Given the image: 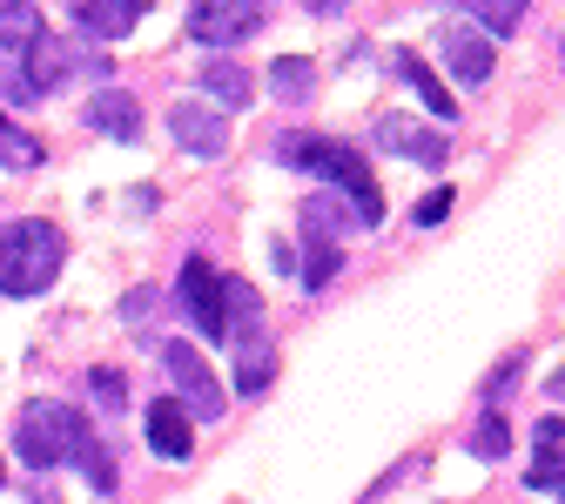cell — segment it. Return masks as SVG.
<instances>
[{
  "label": "cell",
  "instance_id": "cell-23",
  "mask_svg": "<svg viewBox=\"0 0 565 504\" xmlns=\"http://www.w3.org/2000/svg\"><path fill=\"white\" fill-rule=\"evenodd\" d=\"M0 169H41V141L0 121Z\"/></svg>",
  "mask_w": 565,
  "mask_h": 504
},
{
  "label": "cell",
  "instance_id": "cell-30",
  "mask_svg": "<svg viewBox=\"0 0 565 504\" xmlns=\"http://www.w3.org/2000/svg\"><path fill=\"white\" fill-rule=\"evenodd\" d=\"M95 397H102L108 410H121V377H115V371H95Z\"/></svg>",
  "mask_w": 565,
  "mask_h": 504
},
{
  "label": "cell",
  "instance_id": "cell-18",
  "mask_svg": "<svg viewBox=\"0 0 565 504\" xmlns=\"http://www.w3.org/2000/svg\"><path fill=\"white\" fill-rule=\"evenodd\" d=\"M269 88H276V101L297 108V101L317 95V67H310L303 54H276V61H269Z\"/></svg>",
  "mask_w": 565,
  "mask_h": 504
},
{
  "label": "cell",
  "instance_id": "cell-24",
  "mask_svg": "<svg viewBox=\"0 0 565 504\" xmlns=\"http://www.w3.org/2000/svg\"><path fill=\"white\" fill-rule=\"evenodd\" d=\"M75 464H82V471H88V491H102V497H108V491H115V484H121V478H115V458H108V451H102V444H88V451H82V458H75Z\"/></svg>",
  "mask_w": 565,
  "mask_h": 504
},
{
  "label": "cell",
  "instance_id": "cell-27",
  "mask_svg": "<svg viewBox=\"0 0 565 504\" xmlns=\"http://www.w3.org/2000/svg\"><path fill=\"white\" fill-rule=\"evenodd\" d=\"M451 202H458L451 189H431V195L417 202V223H424V229H431V223H445V215H451Z\"/></svg>",
  "mask_w": 565,
  "mask_h": 504
},
{
  "label": "cell",
  "instance_id": "cell-25",
  "mask_svg": "<svg viewBox=\"0 0 565 504\" xmlns=\"http://www.w3.org/2000/svg\"><path fill=\"white\" fill-rule=\"evenodd\" d=\"M337 262H343V256H337V243H310V269H303V282H310V290H317V282H330V276H337Z\"/></svg>",
  "mask_w": 565,
  "mask_h": 504
},
{
  "label": "cell",
  "instance_id": "cell-14",
  "mask_svg": "<svg viewBox=\"0 0 565 504\" xmlns=\"http://www.w3.org/2000/svg\"><path fill=\"white\" fill-rule=\"evenodd\" d=\"M397 75H404V88H411V95H417L424 108H431L438 121H451V115H458V95H451V88L438 82V67L424 61V54H411V47H404V54H397Z\"/></svg>",
  "mask_w": 565,
  "mask_h": 504
},
{
  "label": "cell",
  "instance_id": "cell-3",
  "mask_svg": "<svg viewBox=\"0 0 565 504\" xmlns=\"http://www.w3.org/2000/svg\"><path fill=\"white\" fill-rule=\"evenodd\" d=\"M88 444H95V438H88V417H82L75 404H54V397H34V404L21 410V423H14V451H21L28 471L75 464Z\"/></svg>",
  "mask_w": 565,
  "mask_h": 504
},
{
  "label": "cell",
  "instance_id": "cell-8",
  "mask_svg": "<svg viewBox=\"0 0 565 504\" xmlns=\"http://www.w3.org/2000/svg\"><path fill=\"white\" fill-rule=\"evenodd\" d=\"M169 128H175V141H182L195 162H216L230 149V121L216 108H202V101H175L169 108Z\"/></svg>",
  "mask_w": 565,
  "mask_h": 504
},
{
  "label": "cell",
  "instance_id": "cell-12",
  "mask_svg": "<svg viewBox=\"0 0 565 504\" xmlns=\"http://www.w3.org/2000/svg\"><path fill=\"white\" fill-rule=\"evenodd\" d=\"M149 14V0H82L75 8V28L95 34V41H128V28Z\"/></svg>",
  "mask_w": 565,
  "mask_h": 504
},
{
  "label": "cell",
  "instance_id": "cell-4",
  "mask_svg": "<svg viewBox=\"0 0 565 504\" xmlns=\"http://www.w3.org/2000/svg\"><path fill=\"white\" fill-rule=\"evenodd\" d=\"M41 34H47V21L34 0H8L0 8V88H8V101H21V67H28Z\"/></svg>",
  "mask_w": 565,
  "mask_h": 504
},
{
  "label": "cell",
  "instance_id": "cell-21",
  "mask_svg": "<svg viewBox=\"0 0 565 504\" xmlns=\"http://www.w3.org/2000/svg\"><path fill=\"white\" fill-rule=\"evenodd\" d=\"M465 8H471V21H478L484 34H512V28L525 21L532 0H465Z\"/></svg>",
  "mask_w": 565,
  "mask_h": 504
},
{
  "label": "cell",
  "instance_id": "cell-19",
  "mask_svg": "<svg viewBox=\"0 0 565 504\" xmlns=\"http://www.w3.org/2000/svg\"><path fill=\"white\" fill-rule=\"evenodd\" d=\"M350 223H358V215L337 208V195H310V202H303V236H310V243H337Z\"/></svg>",
  "mask_w": 565,
  "mask_h": 504
},
{
  "label": "cell",
  "instance_id": "cell-5",
  "mask_svg": "<svg viewBox=\"0 0 565 504\" xmlns=\"http://www.w3.org/2000/svg\"><path fill=\"white\" fill-rule=\"evenodd\" d=\"M249 34H263V0H195L189 8V41L202 47H230Z\"/></svg>",
  "mask_w": 565,
  "mask_h": 504
},
{
  "label": "cell",
  "instance_id": "cell-22",
  "mask_svg": "<svg viewBox=\"0 0 565 504\" xmlns=\"http://www.w3.org/2000/svg\"><path fill=\"white\" fill-rule=\"evenodd\" d=\"M471 451H478V458H505V451H512V423H505L499 410H484L478 430H471Z\"/></svg>",
  "mask_w": 565,
  "mask_h": 504
},
{
  "label": "cell",
  "instance_id": "cell-6",
  "mask_svg": "<svg viewBox=\"0 0 565 504\" xmlns=\"http://www.w3.org/2000/svg\"><path fill=\"white\" fill-rule=\"evenodd\" d=\"M175 303H182V317L195 323V336H209V343L223 336V276L209 269L202 256H189V262H182V282H175Z\"/></svg>",
  "mask_w": 565,
  "mask_h": 504
},
{
  "label": "cell",
  "instance_id": "cell-29",
  "mask_svg": "<svg viewBox=\"0 0 565 504\" xmlns=\"http://www.w3.org/2000/svg\"><path fill=\"white\" fill-rule=\"evenodd\" d=\"M121 317H128V323H149V317H156V297H149V290H128V297H121Z\"/></svg>",
  "mask_w": 565,
  "mask_h": 504
},
{
  "label": "cell",
  "instance_id": "cell-2",
  "mask_svg": "<svg viewBox=\"0 0 565 504\" xmlns=\"http://www.w3.org/2000/svg\"><path fill=\"white\" fill-rule=\"evenodd\" d=\"M61 229L47 215H21V223L0 229V297H41L47 282L61 276Z\"/></svg>",
  "mask_w": 565,
  "mask_h": 504
},
{
  "label": "cell",
  "instance_id": "cell-32",
  "mask_svg": "<svg viewBox=\"0 0 565 504\" xmlns=\"http://www.w3.org/2000/svg\"><path fill=\"white\" fill-rule=\"evenodd\" d=\"M545 390H552V404H565V371H558V377H552Z\"/></svg>",
  "mask_w": 565,
  "mask_h": 504
},
{
  "label": "cell",
  "instance_id": "cell-7",
  "mask_svg": "<svg viewBox=\"0 0 565 504\" xmlns=\"http://www.w3.org/2000/svg\"><path fill=\"white\" fill-rule=\"evenodd\" d=\"M162 364H169V377H175V390H182V404L195 417H223V390H216V377H209V364L195 356V343H169Z\"/></svg>",
  "mask_w": 565,
  "mask_h": 504
},
{
  "label": "cell",
  "instance_id": "cell-28",
  "mask_svg": "<svg viewBox=\"0 0 565 504\" xmlns=\"http://www.w3.org/2000/svg\"><path fill=\"white\" fill-rule=\"evenodd\" d=\"M539 458H565V417H545L539 423Z\"/></svg>",
  "mask_w": 565,
  "mask_h": 504
},
{
  "label": "cell",
  "instance_id": "cell-31",
  "mask_svg": "<svg viewBox=\"0 0 565 504\" xmlns=\"http://www.w3.org/2000/svg\"><path fill=\"white\" fill-rule=\"evenodd\" d=\"M303 8H310V14H343L350 0H303Z\"/></svg>",
  "mask_w": 565,
  "mask_h": 504
},
{
  "label": "cell",
  "instance_id": "cell-26",
  "mask_svg": "<svg viewBox=\"0 0 565 504\" xmlns=\"http://www.w3.org/2000/svg\"><path fill=\"white\" fill-rule=\"evenodd\" d=\"M525 484H539V491H565V458H532Z\"/></svg>",
  "mask_w": 565,
  "mask_h": 504
},
{
  "label": "cell",
  "instance_id": "cell-1",
  "mask_svg": "<svg viewBox=\"0 0 565 504\" xmlns=\"http://www.w3.org/2000/svg\"><path fill=\"white\" fill-rule=\"evenodd\" d=\"M276 162L337 182L343 208L358 215V229H377L384 223V189H377V175L364 169V156L350 149V141H330V135H276Z\"/></svg>",
  "mask_w": 565,
  "mask_h": 504
},
{
  "label": "cell",
  "instance_id": "cell-13",
  "mask_svg": "<svg viewBox=\"0 0 565 504\" xmlns=\"http://www.w3.org/2000/svg\"><path fill=\"white\" fill-rule=\"evenodd\" d=\"M61 75H67V41L41 34V41H34V54H28V67H21V108H28V101H41V95H54V88H61Z\"/></svg>",
  "mask_w": 565,
  "mask_h": 504
},
{
  "label": "cell",
  "instance_id": "cell-16",
  "mask_svg": "<svg viewBox=\"0 0 565 504\" xmlns=\"http://www.w3.org/2000/svg\"><path fill=\"white\" fill-rule=\"evenodd\" d=\"M223 336H236V343L263 336V297L249 290L243 276H223Z\"/></svg>",
  "mask_w": 565,
  "mask_h": 504
},
{
  "label": "cell",
  "instance_id": "cell-9",
  "mask_svg": "<svg viewBox=\"0 0 565 504\" xmlns=\"http://www.w3.org/2000/svg\"><path fill=\"white\" fill-rule=\"evenodd\" d=\"M377 141H384L391 156L417 162V169H445V162H451V141H445L438 128H411V121H397V115L377 121Z\"/></svg>",
  "mask_w": 565,
  "mask_h": 504
},
{
  "label": "cell",
  "instance_id": "cell-20",
  "mask_svg": "<svg viewBox=\"0 0 565 504\" xmlns=\"http://www.w3.org/2000/svg\"><path fill=\"white\" fill-rule=\"evenodd\" d=\"M269 377H276V350L256 336V343H243V364H236V390L243 397H256V390H269Z\"/></svg>",
  "mask_w": 565,
  "mask_h": 504
},
{
  "label": "cell",
  "instance_id": "cell-10",
  "mask_svg": "<svg viewBox=\"0 0 565 504\" xmlns=\"http://www.w3.org/2000/svg\"><path fill=\"white\" fill-rule=\"evenodd\" d=\"M141 430H149V444L162 458H189L195 451V417H189L182 397H156L149 410H141Z\"/></svg>",
  "mask_w": 565,
  "mask_h": 504
},
{
  "label": "cell",
  "instance_id": "cell-15",
  "mask_svg": "<svg viewBox=\"0 0 565 504\" xmlns=\"http://www.w3.org/2000/svg\"><path fill=\"white\" fill-rule=\"evenodd\" d=\"M88 128L108 135V141H141V101L121 95V88H108V95L88 101Z\"/></svg>",
  "mask_w": 565,
  "mask_h": 504
},
{
  "label": "cell",
  "instance_id": "cell-17",
  "mask_svg": "<svg viewBox=\"0 0 565 504\" xmlns=\"http://www.w3.org/2000/svg\"><path fill=\"white\" fill-rule=\"evenodd\" d=\"M202 95H216V108H249V95H256V82H249V67L243 61H209L202 67Z\"/></svg>",
  "mask_w": 565,
  "mask_h": 504
},
{
  "label": "cell",
  "instance_id": "cell-11",
  "mask_svg": "<svg viewBox=\"0 0 565 504\" xmlns=\"http://www.w3.org/2000/svg\"><path fill=\"white\" fill-rule=\"evenodd\" d=\"M438 54H445V67H451V82H465V88L491 82V41H484V34L445 28V34H438Z\"/></svg>",
  "mask_w": 565,
  "mask_h": 504
}]
</instances>
